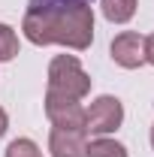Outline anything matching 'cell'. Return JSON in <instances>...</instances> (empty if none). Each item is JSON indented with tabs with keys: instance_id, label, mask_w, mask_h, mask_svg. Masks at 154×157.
<instances>
[{
	"instance_id": "1",
	"label": "cell",
	"mask_w": 154,
	"mask_h": 157,
	"mask_svg": "<svg viewBox=\"0 0 154 157\" xmlns=\"http://www.w3.org/2000/svg\"><path fill=\"white\" fill-rule=\"evenodd\" d=\"M21 30L33 45L58 42L73 52H85L94 42V9L88 0H70L58 6H27Z\"/></svg>"
},
{
	"instance_id": "2",
	"label": "cell",
	"mask_w": 154,
	"mask_h": 157,
	"mask_svg": "<svg viewBox=\"0 0 154 157\" xmlns=\"http://www.w3.org/2000/svg\"><path fill=\"white\" fill-rule=\"evenodd\" d=\"M48 91L70 100H82L91 91V76L82 70L76 55H58L48 63Z\"/></svg>"
},
{
	"instance_id": "3",
	"label": "cell",
	"mask_w": 154,
	"mask_h": 157,
	"mask_svg": "<svg viewBox=\"0 0 154 157\" xmlns=\"http://www.w3.org/2000/svg\"><path fill=\"white\" fill-rule=\"evenodd\" d=\"M121 124H124V106L112 94L97 97L85 109V133H91V136H109Z\"/></svg>"
},
{
	"instance_id": "4",
	"label": "cell",
	"mask_w": 154,
	"mask_h": 157,
	"mask_svg": "<svg viewBox=\"0 0 154 157\" xmlns=\"http://www.w3.org/2000/svg\"><path fill=\"white\" fill-rule=\"evenodd\" d=\"M45 118L60 130H85V109L82 100H70L45 91Z\"/></svg>"
},
{
	"instance_id": "5",
	"label": "cell",
	"mask_w": 154,
	"mask_h": 157,
	"mask_svg": "<svg viewBox=\"0 0 154 157\" xmlns=\"http://www.w3.org/2000/svg\"><path fill=\"white\" fill-rule=\"evenodd\" d=\"M109 55L118 67L124 70H139L145 63V36L142 33H133V30H124L112 39L109 45Z\"/></svg>"
},
{
	"instance_id": "6",
	"label": "cell",
	"mask_w": 154,
	"mask_h": 157,
	"mask_svg": "<svg viewBox=\"0 0 154 157\" xmlns=\"http://www.w3.org/2000/svg\"><path fill=\"white\" fill-rule=\"evenodd\" d=\"M52 157H88V133L85 130H60L52 127L48 133Z\"/></svg>"
},
{
	"instance_id": "7",
	"label": "cell",
	"mask_w": 154,
	"mask_h": 157,
	"mask_svg": "<svg viewBox=\"0 0 154 157\" xmlns=\"http://www.w3.org/2000/svg\"><path fill=\"white\" fill-rule=\"evenodd\" d=\"M136 6H139V0H100L103 15L112 24H127L136 15Z\"/></svg>"
},
{
	"instance_id": "8",
	"label": "cell",
	"mask_w": 154,
	"mask_h": 157,
	"mask_svg": "<svg viewBox=\"0 0 154 157\" xmlns=\"http://www.w3.org/2000/svg\"><path fill=\"white\" fill-rule=\"evenodd\" d=\"M88 157H127V148L112 136H97L88 142Z\"/></svg>"
},
{
	"instance_id": "9",
	"label": "cell",
	"mask_w": 154,
	"mask_h": 157,
	"mask_svg": "<svg viewBox=\"0 0 154 157\" xmlns=\"http://www.w3.org/2000/svg\"><path fill=\"white\" fill-rule=\"evenodd\" d=\"M15 55H18V33L9 24H0V63H9Z\"/></svg>"
},
{
	"instance_id": "10",
	"label": "cell",
	"mask_w": 154,
	"mask_h": 157,
	"mask_svg": "<svg viewBox=\"0 0 154 157\" xmlns=\"http://www.w3.org/2000/svg\"><path fill=\"white\" fill-rule=\"evenodd\" d=\"M6 157H42V151L33 139H12L6 148Z\"/></svg>"
},
{
	"instance_id": "11",
	"label": "cell",
	"mask_w": 154,
	"mask_h": 157,
	"mask_svg": "<svg viewBox=\"0 0 154 157\" xmlns=\"http://www.w3.org/2000/svg\"><path fill=\"white\" fill-rule=\"evenodd\" d=\"M145 63H151V67H154V33H151V36H145Z\"/></svg>"
},
{
	"instance_id": "12",
	"label": "cell",
	"mask_w": 154,
	"mask_h": 157,
	"mask_svg": "<svg viewBox=\"0 0 154 157\" xmlns=\"http://www.w3.org/2000/svg\"><path fill=\"white\" fill-rule=\"evenodd\" d=\"M58 3H70V0H30V6H58Z\"/></svg>"
},
{
	"instance_id": "13",
	"label": "cell",
	"mask_w": 154,
	"mask_h": 157,
	"mask_svg": "<svg viewBox=\"0 0 154 157\" xmlns=\"http://www.w3.org/2000/svg\"><path fill=\"white\" fill-rule=\"evenodd\" d=\"M6 130H9V115L0 109V139H3V133H6Z\"/></svg>"
},
{
	"instance_id": "14",
	"label": "cell",
	"mask_w": 154,
	"mask_h": 157,
	"mask_svg": "<svg viewBox=\"0 0 154 157\" xmlns=\"http://www.w3.org/2000/svg\"><path fill=\"white\" fill-rule=\"evenodd\" d=\"M151 148H154V124H151Z\"/></svg>"
}]
</instances>
